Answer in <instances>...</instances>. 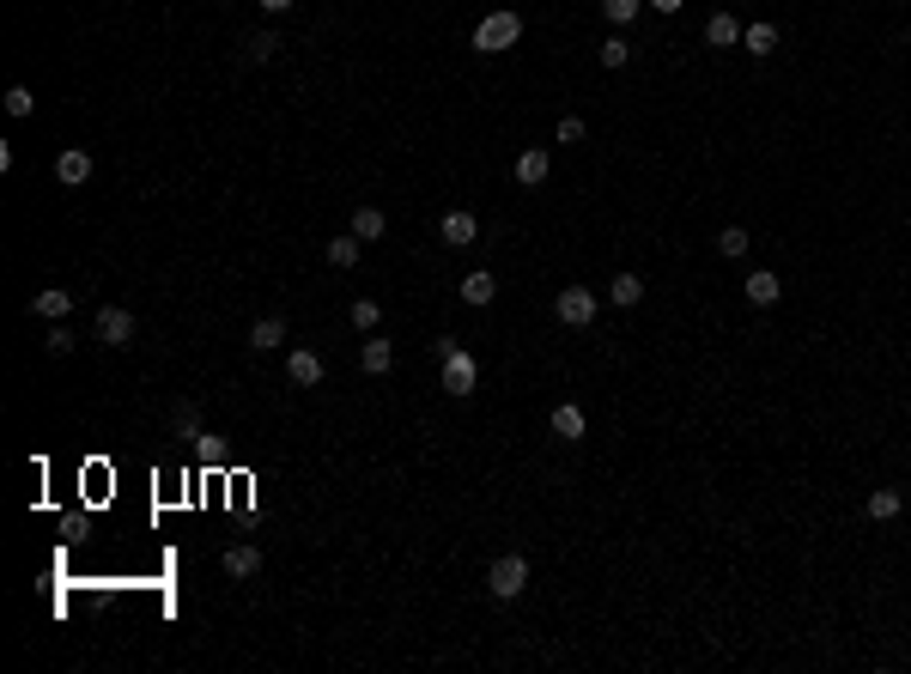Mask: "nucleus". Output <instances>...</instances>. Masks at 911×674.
<instances>
[{
  "label": "nucleus",
  "instance_id": "obj_4",
  "mask_svg": "<svg viewBox=\"0 0 911 674\" xmlns=\"http://www.w3.org/2000/svg\"><path fill=\"white\" fill-rule=\"evenodd\" d=\"M553 316L566 328H589L596 323V292H584V286H566L559 298H553Z\"/></svg>",
  "mask_w": 911,
  "mask_h": 674
},
{
  "label": "nucleus",
  "instance_id": "obj_30",
  "mask_svg": "<svg viewBox=\"0 0 911 674\" xmlns=\"http://www.w3.org/2000/svg\"><path fill=\"white\" fill-rule=\"evenodd\" d=\"M31 110H37L31 85H13V91H6V116H31Z\"/></svg>",
  "mask_w": 911,
  "mask_h": 674
},
{
  "label": "nucleus",
  "instance_id": "obj_31",
  "mask_svg": "<svg viewBox=\"0 0 911 674\" xmlns=\"http://www.w3.org/2000/svg\"><path fill=\"white\" fill-rule=\"evenodd\" d=\"M626 62H632L626 37H607V43H602V67H626Z\"/></svg>",
  "mask_w": 911,
  "mask_h": 674
},
{
  "label": "nucleus",
  "instance_id": "obj_14",
  "mask_svg": "<svg viewBox=\"0 0 911 674\" xmlns=\"http://www.w3.org/2000/svg\"><path fill=\"white\" fill-rule=\"evenodd\" d=\"M705 43H711V49H729V43H741V19H735V13H711Z\"/></svg>",
  "mask_w": 911,
  "mask_h": 674
},
{
  "label": "nucleus",
  "instance_id": "obj_26",
  "mask_svg": "<svg viewBox=\"0 0 911 674\" xmlns=\"http://www.w3.org/2000/svg\"><path fill=\"white\" fill-rule=\"evenodd\" d=\"M243 55H249V62H274V55H280V37H274V31H256V37L243 43Z\"/></svg>",
  "mask_w": 911,
  "mask_h": 674
},
{
  "label": "nucleus",
  "instance_id": "obj_29",
  "mask_svg": "<svg viewBox=\"0 0 911 674\" xmlns=\"http://www.w3.org/2000/svg\"><path fill=\"white\" fill-rule=\"evenodd\" d=\"M377 323H383V310H377V298H359V304H353V328H364V334H371Z\"/></svg>",
  "mask_w": 911,
  "mask_h": 674
},
{
  "label": "nucleus",
  "instance_id": "obj_1",
  "mask_svg": "<svg viewBox=\"0 0 911 674\" xmlns=\"http://www.w3.org/2000/svg\"><path fill=\"white\" fill-rule=\"evenodd\" d=\"M517 37H523V19H517V13H486V19L474 24V49H480V55H505V49H517Z\"/></svg>",
  "mask_w": 911,
  "mask_h": 674
},
{
  "label": "nucleus",
  "instance_id": "obj_2",
  "mask_svg": "<svg viewBox=\"0 0 911 674\" xmlns=\"http://www.w3.org/2000/svg\"><path fill=\"white\" fill-rule=\"evenodd\" d=\"M486 590L499 595V602H517V595L528 590V559H523V553H505V559L486 572Z\"/></svg>",
  "mask_w": 911,
  "mask_h": 674
},
{
  "label": "nucleus",
  "instance_id": "obj_13",
  "mask_svg": "<svg viewBox=\"0 0 911 674\" xmlns=\"http://www.w3.org/2000/svg\"><path fill=\"white\" fill-rule=\"evenodd\" d=\"M547 170H553V159H547L541 146H528L523 159H517V183H523V188H535V183H547Z\"/></svg>",
  "mask_w": 911,
  "mask_h": 674
},
{
  "label": "nucleus",
  "instance_id": "obj_9",
  "mask_svg": "<svg viewBox=\"0 0 911 674\" xmlns=\"http://www.w3.org/2000/svg\"><path fill=\"white\" fill-rule=\"evenodd\" d=\"M286 377H292V383H298V389H316V383H323V359H316V352H292V359H286Z\"/></svg>",
  "mask_w": 911,
  "mask_h": 674
},
{
  "label": "nucleus",
  "instance_id": "obj_3",
  "mask_svg": "<svg viewBox=\"0 0 911 674\" xmlns=\"http://www.w3.org/2000/svg\"><path fill=\"white\" fill-rule=\"evenodd\" d=\"M92 334H98V347H134V310L103 304L98 323H92Z\"/></svg>",
  "mask_w": 911,
  "mask_h": 674
},
{
  "label": "nucleus",
  "instance_id": "obj_7",
  "mask_svg": "<svg viewBox=\"0 0 911 674\" xmlns=\"http://www.w3.org/2000/svg\"><path fill=\"white\" fill-rule=\"evenodd\" d=\"M741 292H748V304H760V310H771L778 298H784V286H778V274H771V267L748 274V286H741Z\"/></svg>",
  "mask_w": 911,
  "mask_h": 674
},
{
  "label": "nucleus",
  "instance_id": "obj_17",
  "mask_svg": "<svg viewBox=\"0 0 911 674\" xmlns=\"http://www.w3.org/2000/svg\"><path fill=\"white\" fill-rule=\"evenodd\" d=\"M474 231H480L474 213H444V244L450 249H468V244H474Z\"/></svg>",
  "mask_w": 911,
  "mask_h": 674
},
{
  "label": "nucleus",
  "instance_id": "obj_5",
  "mask_svg": "<svg viewBox=\"0 0 911 674\" xmlns=\"http://www.w3.org/2000/svg\"><path fill=\"white\" fill-rule=\"evenodd\" d=\"M474 383H480V365H474V352H450L444 359V389L450 395H474Z\"/></svg>",
  "mask_w": 911,
  "mask_h": 674
},
{
  "label": "nucleus",
  "instance_id": "obj_20",
  "mask_svg": "<svg viewBox=\"0 0 911 674\" xmlns=\"http://www.w3.org/2000/svg\"><path fill=\"white\" fill-rule=\"evenodd\" d=\"M607 298H614L620 310H632L638 298H644V280H638V274H614V286H607Z\"/></svg>",
  "mask_w": 911,
  "mask_h": 674
},
{
  "label": "nucleus",
  "instance_id": "obj_16",
  "mask_svg": "<svg viewBox=\"0 0 911 674\" xmlns=\"http://www.w3.org/2000/svg\"><path fill=\"white\" fill-rule=\"evenodd\" d=\"M170 431H177L182 444H195V438H201V408H195V401H177V408H170Z\"/></svg>",
  "mask_w": 911,
  "mask_h": 674
},
{
  "label": "nucleus",
  "instance_id": "obj_8",
  "mask_svg": "<svg viewBox=\"0 0 911 674\" xmlns=\"http://www.w3.org/2000/svg\"><path fill=\"white\" fill-rule=\"evenodd\" d=\"M55 177H61L67 188H80L85 177H92V152H80V146H67V152L55 159Z\"/></svg>",
  "mask_w": 911,
  "mask_h": 674
},
{
  "label": "nucleus",
  "instance_id": "obj_21",
  "mask_svg": "<svg viewBox=\"0 0 911 674\" xmlns=\"http://www.w3.org/2000/svg\"><path fill=\"white\" fill-rule=\"evenodd\" d=\"M741 43H748V55H771L778 49V24H741Z\"/></svg>",
  "mask_w": 911,
  "mask_h": 674
},
{
  "label": "nucleus",
  "instance_id": "obj_12",
  "mask_svg": "<svg viewBox=\"0 0 911 674\" xmlns=\"http://www.w3.org/2000/svg\"><path fill=\"white\" fill-rule=\"evenodd\" d=\"M359 365H364V377H383V371L395 365V347L377 334V341H364V347H359Z\"/></svg>",
  "mask_w": 911,
  "mask_h": 674
},
{
  "label": "nucleus",
  "instance_id": "obj_27",
  "mask_svg": "<svg viewBox=\"0 0 911 674\" xmlns=\"http://www.w3.org/2000/svg\"><path fill=\"white\" fill-rule=\"evenodd\" d=\"M73 347H80V334H73L67 323H55V328H49V352H55V359H67Z\"/></svg>",
  "mask_w": 911,
  "mask_h": 674
},
{
  "label": "nucleus",
  "instance_id": "obj_10",
  "mask_svg": "<svg viewBox=\"0 0 911 674\" xmlns=\"http://www.w3.org/2000/svg\"><path fill=\"white\" fill-rule=\"evenodd\" d=\"M492 298H499V280H492L486 267H474V274H468V280H462V304L486 310V304H492Z\"/></svg>",
  "mask_w": 911,
  "mask_h": 674
},
{
  "label": "nucleus",
  "instance_id": "obj_33",
  "mask_svg": "<svg viewBox=\"0 0 911 674\" xmlns=\"http://www.w3.org/2000/svg\"><path fill=\"white\" fill-rule=\"evenodd\" d=\"M644 6H656V13H668V19H674V13H681L687 0H644Z\"/></svg>",
  "mask_w": 911,
  "mask_h": 674
},
{
  "label": "nucleus",
  "instance_id": "obj_23",
  "mask_svg": "<svg viewBox=\"0 0 911 674\" xmlns=\"http://www.w3.org/2000/svg\"><path fill=\"white\" fill-rule=\"evenodd\" d=\"M748 231H741V225H723V231H717V255H729V262H741V255H748Z\"/></svg>",
  "mask_w": 911,
  "mask_h": 674
},
{
  "label": "nucleus",
  "instance_id": "obj_25",
  "mask_svg": "<svg viewBox=\"0 0 911 674\" xmlns=\"http://www.w3.org/2000/svg\"><path fill=\"white\" fill-rule=\"evenodd\" d=\"M638 6H644V0H602V19L614 24V31H626V24L638 19Z\"/></svg>",
  "mask_w": 911,
  "mask_h": 674
},
{
  "label": "nucleus",
  "instance_id": "obj_19",
  "mask_svg": "<svg viewBox=\"0 0 911 674\" xmlns=\"http://www.w3.org/2000/svg\"><path fill=\"white\" fill-rule=\"evenodd\" d=\"M863 511H869V523H887V516H899V492H893V486H875L869 498H863Z\"/></svg>",
  "mask_w": 911,
  "mask_h": 674
},
{
  "label": "nucleus",
  "instance_id": "obj_34",
  "mask_svg": "<svg viewBox=\"0 0 911 674\" xmlns=\"http://www.w3.org/2000/svg\"><path fill=\"white\" fill-rule=\"evenodd\" d=\"M298 0H262V13H292Z\"/></svg>",
  "mask_w": 911,
  "mask_h": 674
},
{
  "label": "nucleus",
  "instance_id": "obj_22",
  "mask_svg": "<svg viewBox=\"0 0 911 674\" xmlns=\"http://www.w3.org/2000/svg\"><path fill=\"white\" fill-rule=\"evenodd\" d=\"M553 431L577 444V438H584V408H577V401H566V408H553Z\"/></svg>",
  "mask_w": 911,
  "mask_h": 674
},
{
  "label": "nucleus",
  "instance_id": "obj_18",
  "mask_svg": "<svg viewBox=\"0 0 911 674\" xmlns=\"http://www.w3.org/2000/svg\"><path fill=\"white\" fill-rule=\"evenodd\" d=\"M280 341H286V323H280V316H262V323L249 328V347H256V352H274Z\"/></svg>",
  "mask_w": 911,
  "mask_h": 674
},
{
  "label": "nucleus",
  "instance_id": "obj_32",
  "mask_svg": "<svg viewBox=\"0 0 911 674\" xmlns=\"http://www.w3.org/2000/svg\"><path fill=\"white\" fill-rule=\"evenodd\" d=\"M195 449H201V462H225V449H219V438H207V431H201V438H195Z\"/></svg>",
  "mask_w": 911,
  "mask_h": 674
},
{
  "label": "nucleus",
  "instance_id": "obj_24",
  "mask_svg": "<svg viewBox=\"0 0 911 674\" xmlns=\"http://www.w3.org/2000/svg\"><path fill=\"white\" fill-rule=\"evenodd\" d=\"M328 267H359V237H328Z\"/></svg>",
  "mask_w": 911,
  "mask_h": 674
},
{
  "label": "nucleus",
  "instance_id": "obj_11",
  "mask_svg": "<svg viewBox=\"0 0 911 674\" xmlns=\"http://www.w3.org/2000/svg\"><path fill=\"white\" fill-rule=\"evenodd\" d=\"M256 572H262V553L249 547V541L225 547V577H256Z\"/></svg>",
  "mask_w": 911,
  "mask_h": 674
},
{
  "label": "nucleus",
  "instance_id": "obj_15",
  "mask_svg": "<svg viewBox=\"0 0 911 674\" xmlns=\"http://www.w3.org/2000/svg\"><path fill=\"white\" fill-rule=\"evenodd\" d=\"M383 231H389L383 207H359V213H353V237H359V244H377Z\"/></svg>",
  "mask_w": 911,
  "mask_h": 674
},
{
  "label": "nucleus",
  "instance_id": "obj_28",
  "mask_svg": "<svg viewBox=\"0 0 911 674\" xmlns=\"http://www.w3.org/2000/svg\"><path fill=\"white\" fill-rule=\"evenodd\" d=\"M584 134H589V128H584V116H559V128H553V140H559V146H577Z\"/></svg>",
  "mask_w": 911,
  "mask_h": 674
},
{
  "label": "nucleus",
  "instance_id": "obj_6",
  "mask_svg": "<svg viewBox=\"0 0 911 674\" xmlns=\"http://www.w3.org/2000/svg\"><path fill=\"white\" fill-rule=\"evenodd\" d=\"M67 310H73V292H61V286L31 298V316H43V323H67Z\"/></svg>",
  "mask_w": 911,
  "mask_h": 674
}]
</instances>
